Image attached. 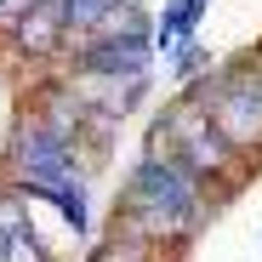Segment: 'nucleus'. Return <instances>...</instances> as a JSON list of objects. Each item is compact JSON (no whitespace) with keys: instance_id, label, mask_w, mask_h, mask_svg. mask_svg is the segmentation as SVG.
Listing matches in <instances>:
<instances>
[{"instance_id":"obj_1","label":"nucleus","mask_w":262,"mask_h":262,"mask_svg":"<svg viewBox=\"0 0 262 262\" xmlns=\"http://www.w3.org/2000/svg\"><path fill=\"white\" fill-rule=\"evenodd\" d=\"M205 194H211V188L194 183L177 160L148 154V160L131 165V177H125V188H120V211H114V223L171 251V245H183V239L205 223V205H211Z\"/></svg>"},{"instance_id":"obj_2","label":"nucleus","mask_w":262,"mask_h":262,"mask_svg":"<svg viewBox=\"0 0 262 262\" xmlns=\"http://www.w3.org/2000/svg\"><path fill=\"white\" fill-rule=\"evenodd\" d=\"M148 154H165V160H177L194 183H228V177H239V154L228 148V137L211 125V114H205V103L188 92L183 103H171L165 114H160V125H154V143H148Z\"/></svg>"},{"instance_id":"obj_3","label":"nucleus","mask_w":262,"mask_h":262,"mask_svg":"<svg viewBox=\"0 0 262 262\" xmlns=\"http://www.w3.org/2000/svg\"><path fill=\"white\" fill-rule=\"evenodd\" d=\"M148 57H154V29L143 23V12H120V23L85 34L74 46V74L85 80H108V85H131V92H143L148 85Z\"/></svg>"},{"instance_id":"obj_4","label":"nucleus","mask_w":262,"mask_h":262,"mask_svg":"<svg viewBox=\"0 0 262 262\" xmlns=\"http://www.w3.org/2000/svg\"><path fill=\"white\" fill-rule=\"evenodd\" d=\"M239 160H262V69H216L194 92Z\"/></svg>"},{"instance_id":"obj_5","label":"nucleus","mask_w":262,"mask_h":262,"mask_svg":"<svg viewBox=\"0 0 262 262\" xmlns=\"http://www.w3.org/2000/svg\"><path fill=\"white\" fill-rule=\"evenodd\" d=\"M0 262H52V245L40 239L34 216L17 194H0Z\"/></svg>"},{"instance_id":"obj_6","label":"nucleus","mask_w":262,"mask_h":262,"mask_svg":"<svg viewBox=\"0 0 262 262\" xmlns=\"http://www.w3.org/2000/svg\"><path fill=\"white\" fill-rule=\"evenodd\" d=\"M85 262H165V245H154V239H143V234H131V228L114 223V234L103 245H92Z\"/></svg>"},{"instance_id":"obj_7","label":"nucleus","mask_w":262,"mask_h":262,"mask_svg":"<svg viewBox=\"0 0 262 262\" xmlns=\"http://www.w3.org/2000/svg\"><path fill=\"white\" fill-rule=\"evenodd\" d=\"M52 6H57L63 29H74V34H97V29H108V23L125 12V0H52Z\"/></svg>"},{"instance_id":"obj_8","label":"nucleus","mask_w":262,"mask_h":262,"mask_svg":"<svg viewBox=\"0 0 262 262\" xmlns=\"http://www.w3.org/2000/svg\"><path fill=\"white\" fill-rule=\"evenodd\" d=\"M46 200L57 205V216H63V223H69L74 234H92V194H85V177H74V183L52 188Z\"/></svg>"},{"instance_id":"obj_9","label":"nucleus","mask_w":262,"mask_h":262,"mask_svg":"<svg viewBox=\"0 0 262 262\" xmlns=\"http://www.w3.org/2000/svg\"><path fill=\"white\" fill-rule=\"evenodd\" d=\"M194 29H200V17H188V6H183V0H171V6L160 12V23H154V46L171 57L177 46H188V40H194Z\"/></svg>"},{"instance_id":"obj_10","label":"nucleus","mask_w":262,"mask_h":262,"mask_svg":"<svg viewBox=\"0 0 262 262\" xmlns=\"http://www.w3.org/2000/svg\"><path fill=\"white\" fill-rule=\"evenodd\" d=\"M171 57H177V63H171V69H177V80H200V74H205V63H211V57L194 46V40H188V46H177Z\"/></svg>"},{"instance_id":"obj_11","label":"nucleus","mask_w":262,"mask_h":262,"mask_svg":"<svg viewBox=\"0 0 262 262\" xmlns=\"http://www.w3.org/2000/svg\"><path fill=\"white\" fill-rule=\"evenodd\" d=\"M183 6H188V17H205V6H211V0H183Z\"/></svg>"},{"instance_id":"obj_12","label":"nucleus","mask_w":262,"mask_h":262,"mask_svg":"<svg viewBox=\"0 0 262 262\" xmlns=\"http://www.w3.org/2000/svg\"><path fill=\"white\" fill-rule=\"evenodd\" d=\"M6 6H23V0H0V12H6Z\"/></svg>"}]
</instances>
